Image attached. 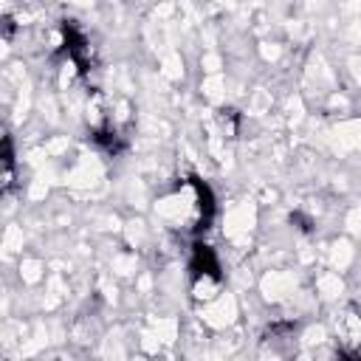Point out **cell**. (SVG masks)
<instances>
[{
  "label": "cell",
  "mask_w": 361,
  "mask_h": 361,
  "mask_svg": "<svg viewBox=\"0 0 361 361\" xmlns=\"http://www.w3.org/2000/svg\"><path fill=\"white\" fill-rule=\"evenodd\" d=\"M192 276H220V265H217V257L212 254L209 245H195V254H192Z\"/></svg>",
  "instance_id": "6da1fadb"
}]
</instances>
